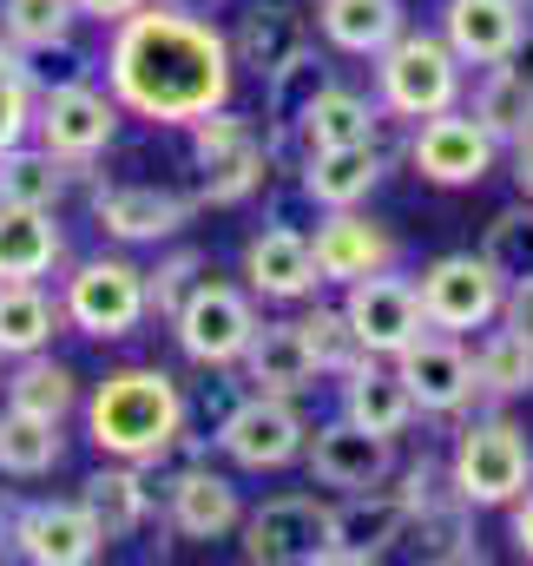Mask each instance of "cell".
Wrapping results in <instances>:
<instances>
[{
	"instance_id": "ffe728a7",
	"label": "cell",
	"mask_w": 533,
	"mask_h": 566,
	"mask_svg": "<svg viewBox=\"0 0 533 566\" xmlns=\"http://www.w3.org/2000/svg\"><path fill=\"white\" fill-rule=\"evenodd\" d=\"M165 521H171L178 541H224L244 521V494H238L231 474H218L205 461H185L165 481Z\"/></svg>"
},
{
	"instance_id": "30bf717a",
	"label": "cell",
	"mask_w": 533,
	"mask_h": 566,
	"mask_svg": "<svg viewBox=\"0 0 533 566\" xmlns=\"http://www.w3.org/2000/svg\"><path fill=\"white\" fill-rule=\"evenodd\" d=\"M415 296H421L428 329L468 336V329L501 323V296H508V283L488 271L481 251H448V258H435V264L415 277Z\"/></svg>"
},
{
	"instance_id": "2e32d148",
	"label": "cell",
	"mask_w": 533,
	"mask_h": 566,
	"mask_svg": "<svg viewBox=\"0 0 533 566\" xmlns=\"http://www.w3.org/2000/svg\"><path fill=\"white\" fill-rule=\"evenodd\" d=\"M198 211V198H178L165 185H145V178H113V185H93V224L119 244H158V238H178L185 218Z\"/></svg>"
},
{
	"instance_id": "277c9868",
	"label": "cell",
	"mask_w": 533,
	"mask_h": 566,
	"mask_svg": "<svg viewBox=\"0 0 533 566\" xmlns=\"http://www.w3.org/2000/svg\"><path fill=\"white\" fill-rule=\"evenodd\" d=\"M448 481L454 494L481 514V507H508L533 488V441L521 422L508 416H474V422L454 434V454H448Z\"/></svg>"
},
{
	"instance_id": "484cf974",
	"label": "cell",
	"mask_w": 533,
	"mask_h": 566,
	"mask_svg": "<svg viewBox=\"0 0 533 566\" xmlns=\"http://www.w3.org/2000/svg\"><path fill=\"white\" fill-rule=\"evenodd\" d=\"M343 416L356 428H369V434H408L415 422V396H408V382L396 376V363L389 356H363L349 376H343Z\"/></svg>"
},
{
	"instance_id": "ab89813d",
	"label": "cell",
	"mask_w": 533,
	"mask_h": 566,
	"mask_svg": "<svg viewBox=\"0 0 533 566\" xmlns=\"http://www.w3.org/2000/svg\"><path fill=\"white\" fill-rule=\"evenodd\" d=\"M296 329H303V343H310L316 369H323V376H336V382H343V376H349V369L369 356V349L356 343V329H349L343 303H336V310H330V303H310V310L296 316Z\"/></svg>"
},
{
	"instance_id": "1f68e13d",
	"label": "cell",
	"mask_w": 533,
	"mask_h": 566,
	"mask_svg": "<svg viewBox=\"0 0 533 566\" xmlns=\"http://www.w3.org/2000/svg\"><path fill=\"white\" fill-rule=\"evenodd\" d=\"M468 113H474V126L488 133L494 145H514L533 133V80L521 66H481V86H474V99H468Z\"/></svg>"
},
{
	"instance_id": "cb8c5ba5",
	"label": "cell",
	"mask_w": 533,
	"mask_h": 566,
	"mask_svg": "<svg viewBox=\"0 0 533 566\" xmlns=\"http://www.w3.org/2000/svg\"><path fill=\"white\" fill-rule=\"evenodd\" d=\"M238 369H244V389H264V396H310L323 382V369H316L296 316L290 323H258V336L244 343Z\"/></svg>"
},
{
	"instance_id": "4316f807",
	"label": "cell",
	"mask_w": 533,
	"mask_h": 566,
	"mask_svg": "<svg viewBox=\"0 0 533 566\" xmlns=\"http://www.w3.org/2000/svg\"><path fill=\"white\" fill-rule=\"evenodd\" d=\"M66 258V231L40 205H0V283H40Z\"/></svg>"
},
{
	"instance_id": "7c38bea8",
	"label": "cell",
	"mask_w": 533,
	"mask_h": 566,
	"mask_svg": "<svg viewBox=\"0 0 533 566\" xmlns=\"http://www.w3.org/2000/svg\"><path fill=\"white\" fill-rule=\"evenodd\" d=\"M494 151H501V145L488 139V133L474 126V113H461V106L428 113V119H415V133H408V165H415V178H428V185H441V191L481 185V178L494 171Z\"/></svg>"
},
{
	"instance_id": "bcb514c9",
	"label": "cell",
	"mask_w": 533,
	"mask_h": 566,
	"mask_svg": "<svg viewBox=\"0 0 533 566\" xmlns=\"http://www.w3.org/2000/svg\"><path fill=\"white\" fill-rule=\"evenodd\" d=\"M80 7V20H100V27H119L126 13H138L145 0H73Z\"/></svg>"
},
{
	"instance_id": "8d00e7d4",
	"label": "cell",
	"mask_w": 533,
	"mask_h": 566,
	"mask_svg": "<svg viewBox=\"0 0 533 566\" xmlns=\"http://www.w3.org/2000/svg\"><path fill=\"white\" fill-rule=\"evenodd\" d=\"M60 454H66L60 422L27 416V409H13V402L0 409V474H13V481H40V474L60 468Z\"/></svg>"
},
{
	"instance_id": "ac0fdd59",
	"label": "cell",
	"mask_w": 533,
	"mask_h": 566,
	"mask_svg": "<svg viewBox=\"0 0 533 566\" xmlns=\"http://www.w3.org/2000/svg\"><path fill=\"white\" fill-rule=\"evenodd\" d=\"M303 461H310V474H316L323 488L356 494V488H383V481L396 474V441L356 428L349 416H336V422H323L303 441Z\"/></svg>"
},
{
	"instance_id": "ba28073f",
	"label": "cell",
	"mask_w": 533,
	"mask_h": 566,
	"mask_svg": "<svg viewBox=\"0 0 533 566\" xmlns=\"http://www.w3.org/2000/svg\"><path fill=\"white\" fill-rule=\"evenodd\" d=\"M218 454L244 474H270V468H290L303 461V441H310V422L296 416V396H264V389H244L231 402V416L218 422Z\"/></svg>"
},
{
	"instance_id": "83f0119b",
	"label": "cell",
	"mask_w": 533,
	"mask_h": 566,
	"mask_svg": "<svg viewBox=\"0 0 533 566\" xmlns=\"http://www.w3.org/2000/svg\"><path fill=\"white\" fill-rule=\"evenodd\" d=\"M80 507L100 521L106 547H113V541H133L138 527L151 521L145 468H138V461H106V468H93V474H86V488H80Z\"/></svg>"
},
{
	"instance_id": "7bdbcfd3",
	"label": "cell",
	"mask_w": 533,
	"mask_h": 566,
	"mask_svg": "<svg viewBox=\"0 0 533 566\" xmlns=\"http://www.w3.org/2000/svg\"><path fill=\"white\" fill-rule=\"evenodd\" d=\"M211 277V258L205 251H191V244H178L171 258H158V271H145V296H151V316H178L185 310V296L198 290V283Z\"/></svg>"
},
{
	"instance_id": "f1b7e54d",
	"label": "cell",
	"mask_w": 533,
	"mask_h": 566,
	"mask_svg": "<svg viewBox=\"0 0 533 566\" xmlns=\"http://www.w3.org/2000/svg\"><path fill=\"white\" fill-rule=\"evenodd\" d=\"M80 178H93V165H66L40 139H20L0 151V205H40V211H53L66 198V185H80Z\"/></svg>"
},
{
	"instance_id": "603a6c76",
	"label": "cell",
	"mask_w": 533,
	"mask_h": 566,
	"mask_svg": "<svg viewBox=\"0 0 533 566\" xmlns=\"http://www.w3.org/2000/svg\"><path fill=\"white\" fill-rule=\"evenodd\" d=\"M527 33V0H448L441 7V40L454 46L461 66H501Z\"/></svg>"
},
{
	"instance_id": "836d02e7",
	"label": "cell",
	"mask_w": 533,
	"mask_h": 566,
	"mask_svg": "<svg viewBox=\"0 0 533 566\" xmlns=\"http://www.w3.org/2000/svg\"><path fill=\"white\" fill-rule=\"evenodd\" d=\"M60 323H66L60 296H46L40 283H0V363L53 349Z\"/></svg>"
},
{
	"instance_id": "4dcf8cb0",
	"label": "cell",
	"mask_w": 533,
	"mask_h": 566,
	"mask_svg": "<svg viewBox=\"0 0 533 566\" xmlns=\"http://www.w3.org/2000/svg\"><path fill=\"white\" fill-rule=\"evenodd\" d=\"M376 126H383V106L376 99H363L356 86H323L310 106H303V119H296V133L290 139L303 145V151H323V145H356V139H376Z\"/></svg>"
},
{
	"instance_id": "5b68a950",
	"label": "cell",
	"mask_w": 533,
	"mask_h": 566,
	"mask_svg": "<svg viewBox=\"0 0 533 566\" xmlns=\"http://www.w3.org/2000/svg\"><path fill=\"white\" fill-rule=\"evenodd\" d=\"M185 133H191V158H198V205H244V198L264 191L270 139L251 119H238L231 106H218V113L191 119Z\"/></svg>"
},
{
	"instance_id": "6da1fadb",
	"label": "cell",
	"mask_w": 533,
	"mask_h": 566,
	"mask_svg": "<svg viewBox=\"0 0 533 566\" xmlns=\"http://www.w3.org/2000/svg\"><path fill=\"white\" fill-rule=\"evenodd\" d=\"M100 66L126 119H145V126H191L231 106V86H238L231 40L205 13H185L165 0H145L119 27H106Z\"/></svg>"
},
{
	"instance_id": "8992f818",
	"label": "cell",
	"mask_w": 533,
	"mask_h": 566,
	"mask_svg": "<svg viewBox=\"0 0 533 566\" xmlns=\"http://www.w3.org/2000/svg\"><path fill=\"white\" fill-rule=\"evenodd\" d=\"M60 310L80 336L93 343H126L138 323L151 316V296H145V271L133 258H86L73 264V277L60 290Z\"/></svg>"
},
{
	"instance_id": "c3c4849f",
	"label": "cell",
	"mask_w": 533,
	"mask_h": 566,
	"mask_svg": "<svg viewBox=\"0 0 533 566\" xmlns=\"http://www.w3.org/2000/svg\"><path fill=\"white\" fill-rule=\"evenodd\" d=\"M508 151H514L508 165H514V185H521V198H533V133H527V139H514Z\"/></svg>"
},
{
	"instance_id": "d4e9b609",
	"label": "cell",
	"mask_w": 533,
	"mask_h": 566,
	"mask_svg": "<svg viewBox=\"0 0 533 566\" xmlns=\"http://www.w3.org/2000/svg\"><path fill=\"white\" fill-rule=\"evenodd\" d=\"M310 46V20L290 7V0H244L238 7V27H231V60L244 73L270 80L283 60H296Z\"/></svg>"
},
{
	"instance_id": "ee69618b",
	"label": "cell",
	"mask_w": 533,
	"mask_h": 566,
	"mask_svg": "<svg viewBox=\"0 0 533 566\" xmlns=\"http://www.w3.org/2000/svg\"><path fill=\"white\" fill-rule=\"evenodd\" d=\"M33 106H40V93H33V80L20 66V46L0 33V151L33 139Z\"/></svg>"
},
{
	"instance_id": "8fae6325",
	"label": "cell",
	"mask_w": 533,
	"mask_h": 566,
	"mask_svg": "<svg viewBox=\"0 0 533 566\" xmlns=\"http://www.w3.org/2000/svg\"><path fill=\"white\" fill-rule=\"evenodd\" d=\"M238 554L251 566H323L330 547V507L316 494H276L258 514L238 521Z\"/></svg>"
},
{
	"instance_id": "74e56055",
	"label": "cell",
	"mask_w": 533,
	"mask_h": 566,
	"mask_svg": "<svg viewBox=\"0 0 533 566\" xmlns=\"http://www.w3.org/2000/svg\"><path fill=\"white\" fill-rule=\"evenodd\" d=\"M401 541H415L421 560H474L481 566V547H474V507H468L461 494H448V501L408 514V534H401Z\"/></svg>"
},
{
	"instance_id": "7a4b0ae2",
	"label": "cell",
	"mask_w": 533,
	"mask_h": 566,
	"mask_svg": "<svg viewBox=\"0 0 533 566\" xmlns=\"http://www.w3.org/2000/svg\"><path fill=\"white\" fill-rule=\"evenodd\" d=\"M86 434L106 461H165L178 454V434H185V389L171 369L158 363H126L113 369L93 396H86Z\"/></svg>"
},
{
	"instance_id": "9c48e42d",
	"label": "cell",
	"mask_w": 533,
	"mask_h": 566,
	"mask_svg": "<svg viewBox=\"0 0 533 566\" xmlns=\"http://www.w3.org/2000/svg\"><path fill=\"white\" fill-rule=\"evenodd\" d=\"M119 119H126V106L113 99V86L80 80V86L40 93V106H33V139L46 145L53 158H66V165H93V158L113 151Z\"/></svg>"
},
{
	"instance_id": "d6a6232c",
	"label": "cell",
	"mask_w": 533,
	"mask_h": 566,
	"mask_svg": "<svg viewBox=\"0 0 533 566\" xmlns=\"http://www.w3.org/2000/svg\"><path fill=\"white\" fill-rule=\"evenodd\" d=\"M7 402L27 409V416H46V422H66L80 409V376L53 356V349H33V356H13V376H0Z\"/></svg>"
},
{
	"instance_id": "52a82bcc",
	"label": "cell",
	"mask_w": 533,
	"mask_h": 566,
	"mask_svg": "<svg viewBox=\"0 0 533 566\" xmlns=\"http://www.w3.org/2000/svg\"><path fill=\"white\" fill-rule=\"evenodd\" d=\"M258 323L264 316H258L251 290H238V283H224V277H205L185 296V310L171 316V336H178V349L198 369H238V356L258 336Z\"/></svg>"
},
{
	"instance_id": "e575fe53",
	"label": "cell",
	"mask_w": 533,
	"mask_h": 566,
	"mask_svg": "<svg viewBox=\"0 0 533 566\" xmlns=\"http://www.w3.org/2000/svg\"><path fill=\"white\" fill-rule=\"evenodd\" d=\"M336 73H330V60L316 53V46H303L296 60H283L276 73L264 80V113H270V145H283L296 133V119H303V106L330 86Z\"/></svg>"
},
{
	"instance_id": "f6af8a7d",
	"label": "cell",
	"mask_w": 533,
	"mask_h": 566,
	"mask_svg": "<svg viewBox=\"0 0 533 566\" xmlns=\"http://www.w3.org/2000/svg\"><path fill=\"white\" fill-rule=\"evenodd\" d=\"M501 323L508 329H521L533 343V277L527 283H508V296H501Z\"/></svg>"
},
{
	"instance_id": "f907efd6",
	"label": "cell",
	"mask_w": 533,
	"mask_h": 566,
	"mask_svg": "<svg viewBox=\"0 0 533 566\" xmlns=\"http://www.w3.org/2000/svg\"><path fill=\"white\" fill-rule=\"evenodd\" d=\"M165 7H185V13H211V0H165Z\"/></svg>"
},
{
	"instance_id": "7dc6e473",
	"label": "cell",
	"mask_w": 533,
	"mask_h": 566,
	"mask_svg": "<svg viewBox=\"0 0 533 566\" xmlns=\"http://www.w3.org/2000/svg\"><path fill=\"white\" fill-rule=\"evenodd\" d=\"M508 514H514V547H521V560H533V488L521 501H508Z\"/></svg>"
},
{
	"instance_id": "d590c367",
	"label": "cell",
	"mask_w": 533,
	"mask_h": 566,
	"mask_svg": "<svg viewBox=\"0 0 533 566\" xmlns=\"http://www.w3.org/2000/svg\"><path fill=\"white\" fill-rule=\"evenodd\" d=\"M474 389L488 396V402H521L533 396V343L521 329H494L488 323V336H481V349H474Z\"/></svg>"
},
{
	"instance_id": "60d3db41",
	"label": "cell",
	"mask_w": 533,
	"mask_h": 566,
	"mask_svg": "<svg viewBox=\"0 0 533 566\" xmlns=\"http://www.w3.org/2000/svg\"><path fill=\"white\" fill-rule=\"evenodd\" d=\"M100 60H106V53L80 46L73 33H60V40H46V46H27V53H20V66H27V80H33V93L80 86V80H93V73H100Z\"/></svg>"
},
{
	"instance_id": "f546056e",
	"label": "cell",
	"mask_w": 533,
	"mask_h": 566,
	"mask_svg": "<svg viewBox=\"0 0 533 566\" xmlns=\"http://www.w3.org/2000/svg\"><path fill=\"white\" fill-rule=\"evenodd\" d=\"M316 27H323V40L336 53L376 60L401 27H408V13H401V0H316Z\"/></svg>"
},
{
	"instance_id": "4fadbf2b",
	"label": "cell",
	"mask_w": 533,
	"mask_h": 566,
	"mask_svg": "<svg viewBox=\"0 0 533 566\" xmlns=\"http://www.w3.org/2000/svg\"><path fill=\"white\" fill-rule=\"evenodd\" d=\"M343 316H349V329H356V343H363L369 356H401V349L428 329L421 296H415V277H401L396 264L343 283Z\"/></svg>"
},
{
	"instance_id": "9a60e30c",
	"label": "cell",
	"mask_w": 533,
	"mask_h": 566,
	"mask_svg": "<svg viewBox=\"0 0 533 566\" xmlns=\"http://www.w3.org/2000/svg\"><path fill=\"white\" fill-rule=\"evenodd\" d=\"M7 541L33 566H93L106 554V534L80 501H27V507H13Z\"/></svg>"
},
{
	"instance_id": "3957f363",
	"label": "cell",
	"mask_w": 533,
	"mask_h": 566,
	"mask_svg": "<svg viewBox=\"0 0 533 566\" xmlns=\"http://www.w3.org/2000/svg\"><path fill=\"white\" fill-rule=\"evenodd\" d=\"M468 93V66L454 60V46L441 33H415L401 27L396 40L376 53V106L396 119V126H415L428 113H448L461 106Z\"/></svg>"
},
{
	"instance_id": "e0dca14e",
	"label": "cell",
	"mask_w": 533,
	"mask_h": 566,
	"mask_svg": "<svg viewBox=\"0 0 533 566\" xmlns=\"http://www.w3.org/2000/svg\"><path fill=\"white\" fill-rule=\"evenodd\" d=\"M310 258H316L323 283H356L369 271H389L401 258V244L389 224H376V218H363V205H349V211H316Z\"/></svg>"
},
{
	"instance_id": "f35d334b",
	"label": "cell",
	"mask_w": 533,
	"mask_h": 566,
	"mask_svg": "<svg viewBox=\"0 0 533 566\" xmlns=\"http://www.w3.org/2000/svg\"><path fill=\"white\" fill-rule=\"evenodd\" d=\"M481 258H488V271H494L501 283H527L533 277V198H521V205H508V211L488 218Z\"/></svg>"
},
{
	"instance_id": "681fc988",
	"label": "cell",
	"mask_w": 533,
	"mask_h": 566,
	"mask_svg": "<svg viewBox=\"0 0 533 566\" xmlns=\"http://www.w3.org/2000/svg\"><path fill=\"white\" fill-rule=\"evenodd\" d=\"M508 66H521V73H527V80H533V27H527V33H521V46L508 53Z\"/></svg>"
},
{
	"instance_id": "44dd1931",
	"label": "cell",
	"mask_w": 533,
	"mask_h": 566,
	"mask_svg": "<svg viewBox=\"0 0 533 566\" xmlns=\"http://www.w3.org/2000/svg\"><path fill=\"white\" fill-rule=\"evenodd\" d=\"M316 283L323 277H316V258H310V231L270 218L264 231L244 244V290L251 296H264V303H310Z\"/></svg>"
},
{
	"instance_id": "5bb4252c",
	"label": "cell",
	"mask_w": 533,
	"mask_h": 566,
	"mask_svg": "<svg viewBox=\"0 0 533 566\" xmlns=\"http://www.w3.org/2000/svg\"><path fill=\"white\" fill-rule=\"evenodd\" d=\"M396 363V376L408 382V396H415V416H468L474 409V356L461 349V336H448V329H421Z\"/></svg>"
},
{
	"instance_id": "d6986e66",
	"label": "cell",
	"mask_w": 533,
	"mask_h": 566,
	"mask_svg": "<svg viewBox=\"0 0 533 566\" xmlns=\"http://www.w3.org/2000/svg\"><path fill=\"white\" fill-rule=\"evenodd\" d=\"M401 534H408V507H401L396 488H356L343 507H330L323 566H369L383 560Z\"/></svg>"
},
{
	"instance_id": "7402d4cb",
	"label": "cell",
	"mask_w": 533,
	"mask_h": 566,
	"mask_svg": "<svg viewBox=\"0 0 533 566\" xmlns=\"http://www.w3.org/2000/svg\"><path fill=\"white\" fill-rule=\"evenodd\" d=\"M383 171H389V151H383L376 139H356V145L303 151L296 185L310 191L316 211H349V205H369V191L383 185Z\"/></svg>"
},
{
	"instance_id": "b9f144b4",
	"label": "cell",
	"mask_w": 533,
	"mask_h": 566,
	"mask_svg": "<svg viewBox=\"0 0 533 566\" xmlns=\"http://www.w3.org/2000/svg\"><path fill=\"white\" fill-rule=\"evenodd\" d=\"M80 27V7L73 0H0V33L27 53V46H46L60 33Z\"/></svg>"
}]
</instances>
